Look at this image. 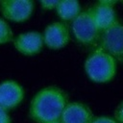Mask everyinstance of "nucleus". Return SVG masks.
<instances>
[{"label": "nucleus", "instance_id": "nucleus-4", "mask_svg": "<svg viewBox=\"0 0 123 123\" xmlns=\"http://www.w3.org/2000/svg\"><path fill=\"white\" fill-rule=\"evenodd\" d=\"M71 28L75 38L84 45L95 43L101 34L89 11L81 12L80 14L72 20Z\"/></svg>", "mask_w": 123, "mask_h": 123}, {"label": "nucleus", "instance_id": "nucleus-1", "mask_svg": "<svg viewBox=\"0 0 123 123\" xmlns=\"http://www.w3.org/2000/svg\"><path fill=\"white\" fill-rule=\"evenodd\" d=\"M67 105V96L57 86H48L40 89L33 97L29 114L37 123H47L60 120Z\"/></svg>", "mask_w": 123, "mask_h": 123}, {"label": "nucleus", "instance_id": "nucleus-6", "mask_svg": "<svg viewBox=\"0 0 123 123\" xmlns=\"http://www.w3.org/2000/svg\"><path fill=\"white\" fill-rule=\"evenodd\" d=\"M114 4L115 1H100L88 10L100 32L110 28L117 21L113 9Z\"/></svg>", "mask_w": 123, "mask_h": 123}, {"label": "nucleus", "instance_id": "nucleus-11", "mask_svg": "<svg viewBox=\"0 0 123 123\" xmlns=\"http://www.w3.org/2000/svg\"><path fill=\"white\" fill-rule=\"evenodd\" d=\"M58 15L64 21L75 19L81 12V5L76 0L59 1L56 7Z\"/></svg>", "mask_w": 123, "mask_h": 123}, {"label": "nucleus", "instance_id": "nucleus-9", "mask_svg": "<svg viewBox=\"0 0 123 123\" xmlns=\"http://www.w3.org/2000/svg\"><path fill=\"white\" fill-rule=\"evenodd\" d=\"M13 45L15 49L22 55H37L41 51L44 45L42 34L37 31L22 33L13 38Z\"/></svg>", "mask_w": 123, "mask_h": 123}, {"label": "nucleus", "instance_id": "nucleus-5", "mask_svg": "<svg viewBox=\"0 0 123 123\" xmlns=\"http://www.w3.org/2000/svg\"><path fill=\"white\" fill-rule=\"evenodd\" d=\"M35 3L30 0H3L0 1V11L6 19L13 22L28 20L34 12Z\"/></svg>", "mask_w": 123, "mask_h": 123}, {"label": "nucleus", "instance_id": "nucleus-12", "mask_svg": "<svg viewBox=\"0 0 123 123\" xmlns=\"http://www.w3.org/2000/svg\"><path fill=\"white\" fill-rule=\"evenodd\" d=\"M13 39V33L6 20L0 17V44L8 43Z\"/></svg>", "mask_w": 123, "mask_h": 123}, {"label": "nucleus", "instance_id": "nucleus-15", "mask_svg": "<svg viewBox=\"0 0 123 123\" xmlns=\"http://www.w3.org/2000/svg\"><path fill=\"white\" fill-rule=\"evenodd\" d=\"M0 123H12L8 111L3 109L2 107H0Z\"/></svg>", "mask_w": 123, "mask_h": 123}, {"label": "nucleus", "instance_id": "nucleus-7", "mask_svg": "<svg viewBox=\"0 0 123 123\" xmlns=\"http://www.w3.org/2000/svg\"><path fill=\"white\" fill-rule=\"evenodd\" d=\"M24 98V89L15 81L8 80L0 84V107L6 111L16 108Z\"/></svg>", "mask_w": 123, "mask_h": 123}, {"label": "nucleus", "instance_id": "nucleus-3", "mask_svg": "<svg viewBox=\"0 0 123 123\" xmlns=\"http://www.w3.org/2000/svg\"><path fill=\"white\" fill-rule=\"evenodd\" d=\"M100 49L111 56L116 62L123 63V24L118 20L110 28L101 32Z\"/></svg>", "mask_w": 123, "mask_h": 123}, {"label": "nucleus", "instance_id": "nucleus-16", "mask_svg": "<svg viewBox=\"0 0 123 123\" xmlns=\"http://www.w3.org/2000/svg\"><path fill=\"white\" fill-rule=\"evenodd\" d=\"M91 123H117V122L109 116H97L93 118Z\"/></svg>", "mask_w": 123, "mask_h": 123}, {"label": "nucleus", "instance_id": "nucleus-10", "mask_svg": "<svg viewBox=\"0 0 123 123\" xmlns=\"http://www.w3.org/2000/svg\"><path fill=\"white\" fill-rule=\"evenodd\" d=\"M62 123H91L93 114L90 109L80 102L67 103L61 119Z\"/></svg>", "mask_w": 123, "mask_h": 123}, {"label": "nucleus", "instance_id": "nucleus-14", "mask_svg": "<svg viewBox=\"0 0 123 123\" xmlns=\"http://www.w3.org/2000/svg\"><path fill=\"white\" fill-rule=\"evenodd\" d=\"M58 3L59 1H52V0H43V1H40L39 4L40 6L44 9V10H53V9H56V7L58 6Z\"/></svg>", "mask_w": 123, "mask_h": 123}, {"label": "nucleus", "instance_id": "nucleus-8", "mask_svg": "<svg viewBox=\"0 0 123 123\" xmlns=\"http://www.w3.org/2000/svg\"><path fill=\"white\" fill-rule=\"evenodd\" d=\"M44 44L54 50L62 49L67 45L70 36L67 26L62 22H53L49 24L43 32Z\"/></svg>", "mask_w": 123, "mask_h": 123}, {"label": "nucleus", "instance_id": "nucleus-17", "mask_svg": "<svg viewBox=\"0 0 123 123\" xmlns=\"http://www.w3.org/2000/svg\"><path fill=\"white\" fill-rule=\"evenodd\" d=\"M47 123H62L61 120H56V121H51V122H47Z\"/></svg>", "mask_w": 123, "mask_h": 123}, {"label": "nucleus", "instance_id": "nucleus-13", "mask_svg": "<svg viewBox=\"0 0 123 123\" xmlns=\"http://www.w3.org/2000/svg\"><path fill=\"white\" fill-rule=\"evenodd\" d=\"M114 118L117 123H123V101L117 106L114 111Z\"/></svg>", "mask_w": 123, "mask_h": 123}, {"label": "nucleus", "instance_id": "nucleus-2", "mask_svg": "<svg viewBox=\"0 0 123 123\" xmlns=\"http://www.w3.org/2000/svg\"><path fill=\"white\" fill-rule=\"evenodd\" d=\"M85 70L87 77L95 83H108L113 79L116 73V61L98 48L91 52L85 62Z\"/></svg>", "mask_w": 123, "mask_h": 123}]
</instances>
